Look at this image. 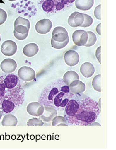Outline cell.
<instances>
[{"instance_id":"1","label":"cell","mask_w":116,"mask_h":150,"mask_svg":"<svg viewBox=\"0 0 116 150\" xmlns=\"http://www.w3.org/2000/svg\"><path fill=\"white\" fill-rule=\"evenodd\" d=\"M64 110L67 124L73 126L91 125L100 113L98 103L83 94H74Z\"/></svg>"},{"instance_id":"2","label":"cell","mask_w":116,"mask_h":150,"mask_svg":"<svg viewBox=\"0 0 116 150\" xmlns=\"http://www.w3.org/2000/svg\"><path fill=\"white\" fill-rule=\"evenodd\" d=\"M74 95L64 80L59 79L43 88L38 101L44 107L54 108L56 110L62 111Z\"/></svg>"},{"instance_id":"3","label":"cell","mask_w":116,"mask_h":150,"mask_svg":"<svg viewBox=\"0 0 116 150\" xmlns=\"http://www.w3.org/2000/svg\"><path fill=\"white\" fill-rule=\"evenodd\" d=\"M4 90L6 100L13 101L16 107L23 104L24 91L17 76L13 74L4 75Z\"/></svg>"},{"instance_id":"4","label":"cell","mask_w":116,"mask_h":150,"mask_svg":"<svg viewBox=\"0 0 116 150\" xmlns=\"http://www.w3.org/2000/svg\"><path fill=\"white\" fill-rule=\"evenodd\" d=\"M75 0H41L44 11L55 13L70 5Z\"/></svg>"},{"instance_id":"5","label":"cell","mask_w":116,"mask_h":150,"mask_svg":"<svg viewBox=\"0 0 116 150\" xmlns=\"http://www.w3.org/2000/svg\"><path fill=\"white\" fill-rule=\"evenodd\" d=\"M69 40L68 33L66 29L62 27H57L52 33L51 41L58 43H63Z\"/></svg>"},{"instance_id":"6","label":"cell","mask_w":116,"mask_h":150,"mask_svg":"<svg viewBox=\"0 0 116 150\" xmlns=\"http://www.w3.org/2000/svg\"><path fill=\"white\" fill-rule=\"evenodd\" d=\"M14 26V30L18 33L24 34L28 33L30 28V23L27 19L19 16L15 21Z\"/></svg>"},{"instance_id":"7","label":"cell","mask_w":116,"mask_h":150,"mask_svg":"<svg viewBox=\"0 0 116 150\" xmlns=\"http://www.w3.org/2000/svg\"><path fill=\"white\" fill-rule=\"evenodd\" d=\"M17 50V46L14 41L7 40L4 42L1 47V52L4 55L7 56H13Z\"/></svg>"},{"instance_id":"8","label":"cell","mask_w":116,"mask_h":150,"mask_svg":"<svg viewBox=\"0 0 116 150\" xmlns=\"http://www.w3.org/2000/svg\"><path fill=\"white\" fill-rule=\"evenodd\" d=\"M18 75L20 79L23 81H29L35 79V71L31 67L24 66L19 69Z\"/></svg>"},{"instance_id":"9","label":"cell","mask_w":116,"mask_h":150,"mask_svg":"<svg viewBox=\"0 0 116 150\" xmlns=\"http://www.w3.org/2000/svg\"><path fill=\"white\" fill-rule=\"evenodd\" d=\"M52 26L51 21L48 19L40 20L35 25V28L37 32L41 34H46L51 30Z\"/></svg>"},{"instance_id":"10","label":"cell","mask_w":116,"mask_h":150,"mask_svg":"<svg viewBox=\"0 0 116 150\" xmlns=\"http://www.w3.org/2000/svg\"><path fill=\"white\" fill-rule=\"evenodd\" d=\"M84 20V14L75 12L69 16L68 23L69 26L75 28L78 27H81L83 24Z\"/></svg>"},{"instance_id":"11","label":"cell","mask_w":116,"mask_h":150,"mask_svg":"<svg viewBox=\"0 0 116 150\" xmlns=\"http://www.w3.org/2000/svg\"><path fill=\"white\" fill-rule=\"evenodd\" d=\"M65 62L70 67L76 65L79 61V54L75 50H69L65 53L64 56Z\"/></svg>"},{"instance_id":"12","label":"cell","mask_w":116,"mask_h":150,"mask_svg":"<svg viewBox=\"0 0 116 150\" xmlns=\"http://www.w3.org/2000/svg\"><path fill=\"white\" fill-rule=\"evenodd\" d=\"M17 65L16 61L11 59H7L1 62V67L4 73L9 74L13 72L16 70Z\"/></svg>"},{"instance_id":"13","label":"cell","mask_w":116,"mask_h":150,"mask_svg":"<svg viewBox=\"0 0 116 150\" xmlns=\"http://www.w3.org/2000/svg\"><path fill=\"white\" fill-rule=\"evenodd\" d=\"M27 111L30 115L35 116L41 115L44 112L43 105L39 103H32L27 107Z\"/></svg>"},{"instance_id":"14","label":"cell","mask_w":116,"mask_h":150,"mask_svg":"<svg viewBox=\"0 0 116 150\" xmlns=\"http://www.w3.org/2000/svg\"><path fill=\"white\" fill-rule=\"evenodd\" d=\"M69 87L71 92L74 94H82L86 89L85 84L79 80L73 81Z\"/></svg>"},{"instance_id":"15","label":"cell","mask_w":116,"mask_h":150,"mask_svg":"<svg viewBox=\"0 0 116 150\" xmlns=\"http://www.w3.org/2000/svg\"><path fill=\"white\" fill-rule=\"evenodd\" d=\"M80 71L86 78L91 77L94 74L95 69L94 65L90 62H85L81 65Z\"/></svg>"},{"instance_id":"16","label":"cell","mask_w":116,"mask_h":150,"mask_svg":"<svg viewBox=\"0 0 116 150\" xmlns=\"http://www.w3.org/2000/svg\"><path fill=\"white\" fill-rule=\"evenodd\" d=\"M39 50L38 46L34 43L27 44L23 48V51L25 56L32 57L37 54Z\"/></svg>"},{"instance_id":"17","label":"cell","mask_w":116,"mask_h":150,"mask_svg":"<svg viewBox=\"0 0 116 150\" xmlns=\"http://www.w3.org/2000/svg\"><path fill=\"white\" fill-rule=\"evenodd\" d=\"M94 3V0H76L75 6L78 9L87 11L91 9Z\"/></svg>"},{"instance_id":"18","label":"cell","mask_w":116,"mask_h":150,"mask_svg":"<svg viewBox=\"0 0 116 150\" xmlns=\"http://www.w3.org/2000/svg\"><path fill=\"white\" fill-rule=\"evenodd\" d=\"M63 78L65 83L69 86L73 81L79 79L78 74L76 72L72 71L66 72L64 74Z\"/></svg>"},{"instance_id":"19","label":"cell","mask_w":116,"mask_h":150,"mask_svg":"<svg viewBox=\"0 0 116 150\" xmlns=\"http://www.w3.org/2000/svg\"><path fill=\"white\" fill-rule=\"evenodd\" d=\"M15 105L11 101L4 100L1 104L2 109L4 113H9L13 111L15 107Z\"/></svg>"},{"instance_id":"20","label":"cell","mask_w":116,"mask_h":150,"mask_svg":"<svg viewBox=\"0 0 116 150\" xmlns=\"http://www.w3.org/2000/svg\"><path fill=\"white\" fill-rule=\"evenodd\" d=\"M88 40L85 46L86 47H91L94 45L97 41V37L95 34L92 31H87Z\"/></svg>"},{"instance_id":"21","label":"cell","mask_w":116,"mask_h":150,"mask_svg":"<svg viewBox=\"0 0 116 150\" xmlns=\"http://www.w3.org/2000/svg\"><path fill=\"white\" fill-rule=\"evenodd\" d=\"M85 31L82 30H79L74 32L72 35L73 42L76 45L81 46L80 44L81 35Z\"/></svg>"},{"instance_id":"22","label":"cell","mask_w":116,"mask_h":150,"mask_svg":"<svg viewBox=\"0 0 116 150\" xmlns=\"http://www.w3.org/2000/svg\"><path fill=\"white\" fill-rule=\"evenodd\" d=\"M101 74L97 75L93 80L92 84L94 89L99 92H101Z\"/></svg>"},{"instance_id":"23","label":"cell","mask_w":116,"mask_h":150,"mask_svg":"<svg viewBox=\"0 0 116 150\" xmlns=\"http://www.w3.org/2000/svg\"><path fill=\"white\" fill-rule=\"evenodd\" d=\"M53 126H67V122L65 118L62 116H57L53 119Z\"/></svg>"},{"instance_id":"24","label":"cell","mask_w":116,"mask_h":150,"mask_svg":"<svg viewBox=\"0 0 116 150\" xmlns=\"http://www.w3.org/2000/svg\"><path fill=\"white\" fill-rule=\"evenodd\" d=\"M84 20L83 25L81 26V27L86 28V27H88L91 26L93 23V19L91 16L88 15L84 14Z\"/></svg>"},{"instance_id":"25","label":"cell","mask_w":116,"mask_h":150,"mask_svg":"<svg viewBox=\"0 0 116 150\" xmlns=\"http://www.w3.org/2000/svg\"><path fill=\"white\" fill-rule=\"evenodd\" d=\"M7 18V13L5 10L0 9V25L5 22Z\"/></svg>"},{"instance_id":"26","label":"cell","mask_w":116,"mask_h":150,"mask_svg":"<svg viewBox=\"0 0 116 150\" xmlns=\"http://www.w3.org/2000/svg\"><path fill=\"white\" fill-rule=\"evenodd\" d=\"M88 34L87 32L84 31L82 34L81 40H80V44L81 46H84L87 43L88 40Z\"/></svg>"},{"instance_id":"27","label":"cell","mask_w":116,"mask_h":150,"mask_svg":"<svg viewBox=\"0 0 116 150\" xmlns=\"http://www.w3.org/2000/svg\"><path fill=\"white\" fill-rule=\"evenodd\" d=\"M31 123L29 125V126L31 125L33 123L32 125H39L42 126L44 123L42 122V120L40 119H37V118H33V119L29 120L28 123Z\"/></svg>"},{"instance_id":"28","label":"cell","mask_w":116,"mask_h":150,"mask_svg":"<svg viewBox=\"0 0 116 150\" xmlns=\"http://www.w3.org/2000/svg\"><path fill=\"white\" fill-rule=\"evenodd\" d=\"M14 35L16 38L19 40H23L26 38L28 37V33L24 34H21L17 33L15 31H14Z\"/></svg>"},{"instance_id":"29","label":"cell","mask_w":116,"mask_h":150,"mask_svg":"<svg viewBox=\"0 0 116 150\" xmlns=\"http://www.w3.org/2000/svg\"><path fill=\"white\" fill-rule=\"evenodd\" d=\"M94 14L97 19L101 20V5H99L95 8Z\"/></svg>"},{"instance_id":"30","label":"cell","mask_w":116,"mask_h":150,"mask_svg":"<svg viewBox=\"0 0 116 150\" xmlns=\"http://www.w3.org/2000/svg\"><path fill=\"white\" fill-rule=\"evenodd\" d=\"M95 56L97 59L101 64V46L97 48L96 51Z\"/></svg>"},{"instance_id":"31","label":"cell","mask_w":116,"mask_h":150,"mask_svg":"<svg viewBox=\"0 0 116 150\" xmlns=\"http://www.w3.org/2000/svg\"><path fill=\"white\" fill-rule=\"evenodd\" d=\"M96 29L97 33L98 34V35H101V23L97 26Z\"/></svg>"},{"instance_id":"32","label":"cell","mask_w":116,"mask_h":150,"mask_svg":"<svg viewBox=\"0 0 116 150\" xmlns=\"http://www.w3.org/2000/svg\"><path fill=\"white\" fill-rule=\"evenodd\" d=\"M2 114L1 113V111H0V120H1V118L2 117Z\"/></svg>"},{"instance_id":"33","label":"cell","mask_w":116,"mask_h":150,"mask_svg":"<svg viewBox=\"0 0 116 150\" xmlns=\"http://www.w3.org/2000/svg\"><path fill=\"white\" fill-rule=\"evenodd\" d=\"M8 1H16V0H8Z\"/></svg>"},{"instance_id":"34","label":"cell","mask_w":116,"mask_h":150,"mask_svg":"<svg viewBox=\"0 0 116 150\" xmlns=\"http://www.w3.org/2000/svg\"><path fill=\"white\" fill-rule=\"evenodd\" d=\"M1 41V35H0V42Z\"/></svg>"}]
</instances>
